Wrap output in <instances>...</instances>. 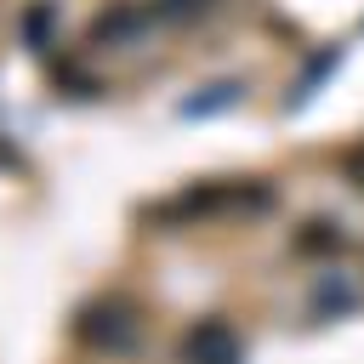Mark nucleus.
Returning <instances> with one entry per match:
<instances>
[{
	"instance_id": "f257e3e1",
	"label": "nucleus",
	"mask_w": 364,
	"mask_h": 364,
	"mask_svg": "<svg viewBox=\"0 0 364 364\" xmlns=\"http://www.w3.org/2000/svg\"><path fill=\"white\" fill-rule=\"evenodd\" d=\"M80 341H91L97 353H125L136 341V307L125 296H102L80 313Z\"/></svg>"
},
{
	"instance_id": "20e7f679",
	"label": "nucleus",
	"mask_w": 364,
	"mask_h": 364,
	"mask_svg": "<svg viewBox=\"0 0 364 364\" xmlns=\"http://www.w3.org/2000/svg\"><path fill=\"white\" fill-rule=\"evenodd\" d=\"M353 176H358V188H364V154H358V159H353Z\"/></svg>"
},
{
	"instance_id": "f03ea898",
	"label": "nucleus",
	"mask_w": 364,
	"mask_h": 364,
	"mask_svg": "<svg viewBox=\"0 0 364 364\" xmlns=\"http://www.w3.org/2000/svg\"><path fill=\"white\" fill-rule=\"evenodd\" d=\"M182 358H188V364H239V336H233V324L199 318V324L182 336Z\"/></svg>"
},
{
	"instance_id": "7ed1b4c3",
	"label": "nucleus",
	"mask_w": 364,
	"mask_h": 364,
	"mask_svg": "<svg viewBox=\"0 0 364 364\" xmlns=\"http://www.w3.org/2000/svg\"><path fill=\"white\" fill-rule=\"evenodd\" d=\"M136 23H142V11H136V6H114V11H102V17L91 23V40H125Z\"/></svg>"
}]
</instances>
